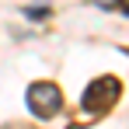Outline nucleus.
Masks as SVG:
<instances>
[{
	"label": "nucleus",
	"mask_w": 129,
	"mask_h": 129,
	"mask_svg": "<svg viewBox=\"0 0 129 129\" xmlns=\"http://www.w3.org/2000/svg\"><path fill=\"white\" fill-rule=\"evenodd\" d=\"M119 80L115 77H98V80H91L84 91V98H80V108L84 112H91V115H101V112H108V108L115 105V98H119Z\"/></svg>",
	"instance_id": "obj_2"
},
{
	"label": "nucleus",
	"mask_w": 129,
	"mask_h": 129,
	"mask_svg": "<svg viewBox=\"0 0 129 129\" xmlns=\"http://www.w3.org/2000/svg\"><path fill=\"white\" fill-rule=\"evenodd\" d=\"M24 101H28V112L35 119H52L63 108V91H59V84H52V80H35V84H28Z\"/></svg>",
	"instance_id": "obj_1"
}]
</instances>
